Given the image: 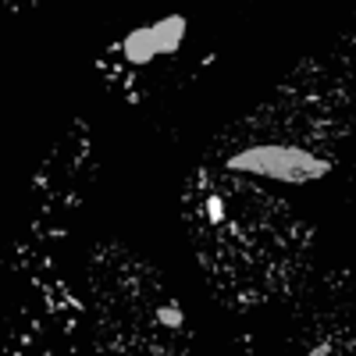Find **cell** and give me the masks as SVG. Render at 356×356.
<instances>
[{"label":"cell","instance_id":"52a82bcc","mask_svg":"<svg viewBox=\"0 0 356 356\" xmlns=\"http://www.w3.org/2000/svg\"><path fill=\"white\" fill-rule=\"evenodd\" d=\"M289 342L310 356H356V267H335L292 296Z\"/></svg>","mask_w":356,"mask_h":356},{"label":"cell","instance_id":"8992f818","mask_svg":"<svg viewBox=\"0 0 356 356\" xmlns=\"http://www.w3.org/2000/svg\"><path fill=\"white\" fill-rule=\"evenodd\" d=\"M97 178V146L86 118L65 125L29 186L25 214L8 250H57Z\"/></svg>","mask_w":356,"mask_h":356},{"label":"cell","instance_id":"7a4b0ae2","mask_svg":"<svg viewBox=\"0 0 356 356\" xmlns=\"http://www.w3.org/2000/svg\"><path fill=\"white\" fill-rule=\"evenodd\" d=\"M356 146V86L339 50L307 57L207 146V164L282 186H314Z\"/></svg>","mask_w":356,"mask_h":356},{"label":"cell","instance_id":"6da1fadb","mask_svg":"<svg viewBox=\"0 0 356 356\" xmlns=\"http://www.w3.org/2000/svg\"><path fill=\"white\" fill-rule=\"evenodd\" d=\"M178 214L207 289L232 314L289 303L307 285L314 225L253 178L203 161L186 175Z\"/></svg>","mask_w":356,"mask_h":356},{"label":"cell","instance_id":"5b68a950","mask_svg":"<svg viewBox=\"0 0 356 356\" xmlns=\"http://www.w3.org/2000/svg\"><path fill=\"white\" fill-rule=\"evenodd\" d=\"M4 349L18 356L79 353L86 342L89 303L65 275L54 250H8L4 260Z\"/></svg>","mask_w":356,"mask_h":356},{"label":"cell","instance_id":"9c48e42d","mask_svg":"<svg viewBox=\"0 0 356 356\" xmlns=\"http://www.w3.org/2000/svg\"><path fill=\"white\" fill-rule=\"evenodd\" d=\"M40 4H43V0H0L4 15H11V18H25V15H33Z\"/></svg>","mask_w":356,"mask_h":356},{"label":"cell","instance_id":"3957f363","mask_svg":"<svg viewBox=\"0 0 356 356\" xmlns=\"http://www.w3.org/2000/svg\"><path fill=\"white\" fill-rule=\"evenodd\" d=\"M86 303L97 349L182 356L196 346L189 310L175 285L125 243L104 239L89 250Z\"/></svg>","mask_w":356,"mask_h":356},{"label":"cell","instance_id":"ba28073f","mask_svg":"<svg viewBox=\"0 0 356 356\" xmlns=\"http://www.w3.org/2000/svg\"><path fill=\"white\" fill-rule=\"evenodd\" d=\"M335 50L346 57V65H349V72H353V86H356V11H353L349 25L342 29V36H339Z\"/></svg>","mask_w":356,"mask_h":356},{"label":"cell","instance_id":"277c9868","mask_svg":"<svg viewBox=\"0 0 356 356\" xmlns=\"http://www.w3.org/2000/svg\"><path fill=\"white\" fill-rule=\"evenodd\" d=\"M214 61V40L196 15L164 11L111 36L97 54V75L118 104L154 114L196 89Z\"/></svg>","mask_w":356,"mask_h":356},{"label":"cell","instance_id":"30bf717a","mask_svg":"<svg viewBox=\"0 0 356 356\" xmlns=\"http://www.w3.org/2000/svg\"><path fill=\"white\" fill-rule=\"evenodd\" d=\"M349 200H353V214H356V146H353V161H349Z\"/></svg>","mask_w":356,"mask_h":356}]
</instances>
